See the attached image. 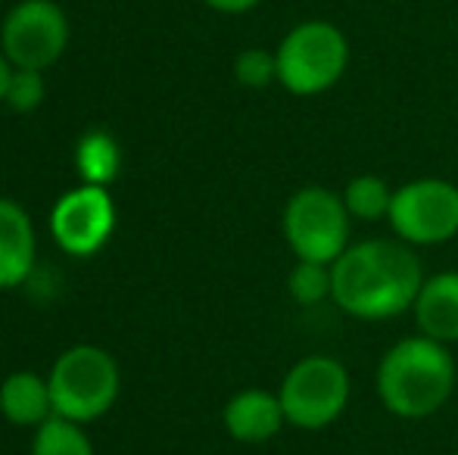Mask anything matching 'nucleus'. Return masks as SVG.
Masks as SVG:
<instances>
[{"label": "nucleus", "mask_w": 458, "mask_h": 455, "mask_svg": "<svg viewBox=\"0 0 458 455\" xmlns=\"http://www.w3.org/2000/svg\"><path fill=\"white\" fill-rule=\"evenodd\" d=\"M424 284L421 259L409 243L356 240L334 262L331 303L359 322H386L409 312Z\"/></svg>", "instance_id": "nucleus-1"}, {"label": "nucleus", "mask_w": 458, "mask_h": 455, "mask_svg": "<svg viewBox=\"0 0 458 455\" xmlns=\"http://www.w3.org/2000/svg\"><path fill=\"white\" fill-rule=\"evenodd\" d=\"M455 356L434 337H403L380 356L374 387L380 406L405 421L437 415L455 393Z\"/></svg>", "instance_id": "nucleus-2"}, {"label": "nucleus", "mask_w": 458, "mask_h": 455, "mask_svg": "<svg viewBox=\"0 0 458 455\" xmlns=\"http://www.w3.org/2000/svg\"><path fill=\"white\" fill-rule=\"evenodd\" d=\"M275 56L277 85L284 91L293 97H318L346 75L350 41L340 25L327 19H306L281 38Z\"/></svg>", "instance_id": "nucleus-3"}, {"label": "nucleus", "mask_w": 458, "mask_h": 455, "mask_svg": "<svg viewBox=\"0 0 458 455\" xmlns=\"http://www.w3.org/2000/svg\"><path fill=\"white\" fill-rule=\"evenodd\" d=\"M352 215L344 203V194L325 188V184H306L284 203L281 231L287 247L296 259L309 262H334L350 247Z\"/></svg>", "instance_id": "nucleus-4"}, {"label": "nucleus", "mask_w": 458, "mask_h": 455, "mask_svg": "<svg viewBox=\"0 0 458 455\" xmlns=\"http://www.w3.org/2000/svg\"><path fill=\"white\" fill-rule=\"evenodd\" d=\"M47 381L50 396H54V412L69 421L88 425L113 409L122 377L119 365L106 350L81 343L56 358Z\"/></svg>", "instance_id": "nucleus-5"}, {"label": "nucleus", "mask_w": 458, "mask_h": 455, "mask_svg": "<svg viewBox=\"0 0 458 455\" xmlns=\"http://www.w3.org/2000/svg\"><path fill=\"white\" fill-rule=\"evenodd\" d=\"M350 371L334 356H306L284 375L281 406L287 425L300 431H325L350 406Z\"/></svg>", "instance_id": "nucleus-6"}, {"label": "nucleus", "mask_w": 458, "mask_h": 455, "mask_svg": "<svg viewBox=\"0 0 458 455\" xmlns=\"http://www.w3.org/2000/svg\"><path fill=\"white\" fill-rule=\"evenodd\" d=\"M393 234L409 247H437L458 234V184L446 178H415L393 190Z\"/></svg>", "instance_id": "nucleus-7"}, {"label": "nucleus", "mask_w": 458, "mask_h": 455, "mask_svg": "<svg viewBox=\"0 0 458 455\" xmlns=\"http://www.w3.org/2000/svg\"><path fill=\"white\" fill-rule=\"evenodd\" d=\"M69 44V19L54 0H19L4 19L0 50L13 69L44 72Z\"/></svg>", "instance_id": "nucleus-8"}, {"label": "nucleus", "mask_w": 458, "mask_h": 455, "mask_svg": "<svg viewBox=\"0 0 458 455\" xmlns=\"http://www.w3.org/2000/svg\"><path fill=\"white\" fill-rule=\"evenodd\" d=\"M115 228V206L106 188L79 184L56 200L50 213V234L66 253L94 256Z\"/></svg>", "instance_id": "nucleus-9"}, {"label": "nucleus", "mask_w": 458, "mask_h": 455, "mask_svg": "<svg viewBox=\"0 0 458 455\" xmlns=\"http://www.w3.org/2000/svg\"><path fill=\"white\" fill-rule=\"evenodd\" d=\"M225 431L237 440V443H268L281 434V427L287 425V415H284L281 396L272 390L250 387L234 393L225 402Z\"/></svg>", "instance_id": "nucleus-10"}, {"label": "nucleus", "mask_w": 458, "mask_h": 455, "mask_svg": "<svg viewBox=\"0 0 458 455\" xmlns=\"http://www.w3.org/2000/svg\"><path fill=\"white\" fill-rule=\"evenodd\" d=\"M35 268V225L10 197H0V291L19 287Z\"/></svg>", "instance_id": "nucleus-11"}, {"label": "nucleus", "mask_w": 458, "mask_h": 455, "mask_svg": "<svg viewBox=\"0 0 458 455\" xmlns=\"http://www.w3.org/2000/svg\"><path fill=\"white\" fill-rule=\"evenodd\" d=\"M418 334L440 343H458V272H437L424 278L411 306Z\"/></svg>", "instance_id": "nucleus-12"}, {"label": "nucleus", "mask_w": 458, "mask_h": 455, "mask_svg": "<svg viewBox=\"0 0 458 455\" xmlns=\"http://www.w3.org/2000/svg\"><path fill=\"white\" fill-rule=\"evenodd\" d=\"M0 415L16 427H41L56 415L50 381L38 371H13L0 383Z\"/></svg>", "instance_id": "nucleus-13"}, {"label": "nucleus", "mask_w": 458, "mask_h": 455, "mask_svg": "<svg viewBox=\"0 0 458 455\" xmlns=\"http://www.w3.org/2000/svg\"><path fill=\"white\" fill-rule=\"evenodd\" d=\"M122 169V150L115 144L113 134L106 131H88L75 147V172H79L81 184H94V188H109L113 178Z\"/></svg>", "instance_id": "nucleus-14"}, {"label": "nucleus", "mask_w": 458, "mask_h": 455, "mask_svg": "<svg viewBox=\"0 0 458 455\" xmlns=\"http://www.w3.org/2000/svg\"><path fill=\"white\" fill-rule=\"evenodd\" d=\"M393 190L396 188H390L380 175L365 172V175L352 178L340 194H344V203H346V209H350L352 222H380L390 215Z\"/></svg>", "instance_id": "nucleus-15"}, {"label": "nucleus", "mask_w": 458, "mask_h": 455, "mask_svg": "<svg viewBox=\"0 0 458 455\" xmlns=\"http://www.w3.org/2000/svg\"><path fill=\"white\" fill-rule=\"evenodd\" d=\"M31 455H94V443L79 421L54 415L41 427H35Z\"/></svg>", "instance_id": "nucleus-16"}, {"label": "nucleus", "mask_w": 458, "mask_h": 455, "mask_svg": "<svg viewBox=\"0 0 458 455\" xmlns=\"http://www.w3.org/2000/svg\"><path fill=\"white\" fill-rule=\"evenodd\" d=\"M287 291L300 306H321L334 293V265L327 262L296 259L287 274Z\"/></svg>", "instance_id": "nucleus-17"}, {"label": "nucleus", "mask_w": 458, "mask_h": 455, "mask_svg": "<svg viewBox=\"0 0 458 455\" xmlns=\"http://www.w3.org/2000/svg\"><path fill=\"white\" fill-rule=\"evenodd\" d=\"M234 79L237 85L250 88V91H262V88L277 81V56L275 50L247 47L237 54L234 60Z\"/></svg>", "instance_id": "nucleus-18"}, {"label": "nucleus", "mask_w": 458, "mask_h": 455, "mask_svg": "<svg viewBox=\"0 0 458 455\" xmlns=\"http://www.w3.org/2000/svg\"><path fill=\"white\" fill-rule=\"evenodd\" d=\"M44 94H47V88H44V72H35V69H13L4 104L10 106L13 113H31L41 106Z\"/></svg>", "instance_id": "nucleus-19"}, {"label": "nucleus", "mask_w": 458, "mask_h": 455, "mask_svg": "<svg viewBox=\"0 0 458 455\" xmlns=\"http://www.w3.org/2000/svg\"><path fill=\"white\" fill-rule=\"evenodd\" d=\"M209 10L228 13V16H241V13H250L262 4V0H203Z\"/></svg>", "instance_id": "nucleus-20"}, {"label": "nucleus", "mask_w": 458, "mask_h": 455, "mask_svg": "<svg viewBox=\"0 0 458 455\" xmlns=\"http://www.w3.org/2000/svg\"><path fill=\"white\" fill-rule=\"evenodd\" d=\"M10 75H13V66H10V60L4 56V50H0V104L6 100V85H10Z\"/></svg>", "instance_id": "nucleus-21"}]
</instances>
